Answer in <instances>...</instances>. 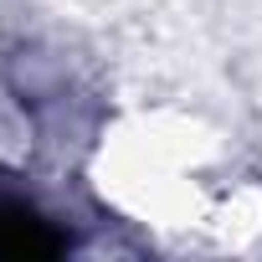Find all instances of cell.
Segmentation results:
<instances>
[{"instance_id": "obj_1", "label": "cell", "mask_w": 262, "mask_h": 262, "mask_svg": "<svg viewBox=\"0 0 262 262\" xmlns=\"http://www.w3.org/2000/svg\"><path fill=\"white\" fill-rule=\"evenodd\" d=\"M103 206L155 231H206L216 247L247 242L262 221V201L247 185L221 180V155L201 123L134 118L103 139L93 165Z\"/></svg>"}]
</instances>
